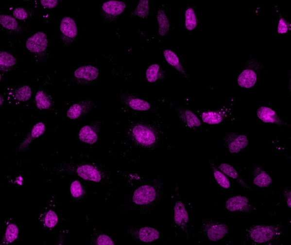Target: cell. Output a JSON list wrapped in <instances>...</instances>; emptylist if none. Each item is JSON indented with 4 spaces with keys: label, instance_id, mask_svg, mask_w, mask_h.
Masks as SVG:
<instances>
[{
    "label": "cell",
    "instance_id": "obj_1",
    "mask_svg": "<svg viewBox=\"0 0 291 245\" xmlns=\"http://www.w3.org/2000/svg\"><path fill=\"white\" fill-rule=\"evenodd\" d=\"M58 172L64 174H74L83 180L100 183L106 178V170L96 164L88 162L68 163L60 166Z\"/></svg>",
    "mask_w": 291,
    "mask_h": 245
},
{
    "label": "cell",
    "instance_id": "obj_2",
    "mask_svg": "<svg viewBox=\"0 0 291 245\" xmlns=\"http://www.w3.org/2000/svg\"><path fill=\"white\" fill-rule=\"evenodd\" d=\"M282 233V228L277 225L255 226L247 231V236L253 243L269 245L279 239Z\"/></svg>",
    "mask_w": 291,
    "mask_h": 245
},
{
    "label": "cell",
    "instance_id": "obj_3",
    "mask_svg": "<svg viewBox=\"0 0 291 245\" xmlns=\"http://www.w3.org/2000/svg\"><path fill=\"white\" fill-rule=\"evenodd\" d=\"M130 137L136 145L144 148H152L158 140L156 131L146 124L136 123L130 130Z\"/></svg>",
    "mask_w": 291,
    "mask_h": 245
},
{
    "label": "cell",
    "instance_id": "obj_4",
    "mask_svg": "<svg viewBox=\"0 0 291 245\" xmlns=\"http://www.w3.org/2000/svg\"><path fill=\"white\" fill-rule=\"evenodd\" d=\"M264 68L263 63L257 58L247 60L245 67L237 79L239 85L242 88H252L257 83V78Z\"/></svg>",
    "mask_w": 291,
    "mask_h": 245
},
{
    "label": "cell",
    "instance_id": "obj_5",
    "mask_svg": "<svg viewBox=\"0 0 291 245\" xmlns=\"http://www.w3.org/2000/svg\"><path fill=\"white\" fill-rule=\"evenodd\" d=\"M202 230L206 238L212 242L223 239L229 231L226 224L210 219L203 220Z\"/></svg>",
    "mask_w": 291,
    "mask_h": 245
},
{
    "label": "cell",
    "instance_id": "obj_6",
    "mask_svg": "<svg viewBox=\"0 0 291 245\" xmlns=\"http://www.w3.org/2000/svg\"><path fill=\"white\" fill-rule=\"evenodd\" d=\"M158 196V191L155 187L151 185H143L135 191L132 201L137 206H148L154 203Z\"/></svg>",
    "mask_w": 291,
    "mask_h": 245
},
{
    "label": "cell",
    "instance_id": "obj_7",
    "mask_svg": "<svg viewBox=\"0 0 291 245\" xmlns=\"http://www.w3.org/2000/svg\"><path fill=\"white\" fill-rule=\"evenodd\" d=\"M225 146L231 154H237L248 145L247 137L239 133L230 132L226 134L223 140Z\"/></svg>",
    "mask_w": 291,
    "mask_h": 245
},
{
    "label": "cell",
    "instance_id": "obj_8",
    "mask_svg": "<svg viewBox=\"0 0 291 245\" xmlns=\"http://www.w3.org/2000/svg\"><path fill=\"white\" fill-rule=\"evenodd\" d=\"M225 208L232 212L250 213L256 210V207L245 196H236L226 201Z\"/></svg>",
    "mask_w": 291,
    "mask_h": 245
},
{
    "label": "cell",
    "instance_id": "obj_9",
    "mask_svg": "<svg viewBox=\"0 0 291 245\" xmlns=\"http://www.w3.org/2000/svg\"><path fill=\"white\" fill-rule=\"evenodd\" d=\"M48 38L45 34L39 32L35 34L27 40L26 49L34 54L41 56L45 54L48 50Z\"/></svg>",
    "mask_w": 291,
    "mask_h": 245
},
{
    "label": "cell",
    "instance_id": "obj_10",
    "mask_svg": "<svg viewBox=\"0 0 291 245\" xmlns=\"http://www.w3.org/2000/svg\"><path fill=\"white\" fill-rule=\"evenodd\" d=\"M62 41L66 46H71L78 35V28L72 18L66 17L60 25Z\"/></svg>",
    "mask_w": 291,
    "mask_h": 245
},
{
    "label": "cell",
    "instance_id": "obj_11",
    "mask_svg": "<svg viewBox=\"0 0 291 245\" xmlns=\"http://www.w3.org/2000/svg\"><path fill=\"white\" fill-rule=\"evenodd\" d=\"M95 106V102L92 99L80 101L69 107L67 116L70 120H75L86 116Z\"/></svg>",
    "mask_w": 291,
    "mask_h": 245
},
{
    "label": "cell",
    "instance_id": "obj_12",
    "mask_svg": "<svg viewBox=\"0 0 291 245\" xmlns=\"http://www.w3.org/2000/svg\"><path fill=\"white\" fill-rule=\"evenodd\" d=\"M100 129L101 123L99 122H95L84 126L79 131V140L82 142L88 145H93L98 142Z\"/></svg>",
    "mask_w": 291,
    "mask_h": 245
},
{
    "label": "cell",
    "instance_id": "obj_13",
    "mask_svg": "<svg viewBox=\"0 0 291 245\" xmlns=\"http://www.w3.org/2000/svg\"><path fill=\"white\" fill-rule=\"evenodd\" d=\"M130 236L144 243H151L158 240L160 236L159 231L155 228L145 227L138 229H130L128 231Z\"/></svg>",
    "mask_w": 291,
    "mask_h": 245
},
{
    "label": "cell",
    "instance_id": "obj_14",
    "mask_svg": "<svg viewBox=\"0 0 291 245\" xmlns=\"http://www.w3.org/2000/svg\"><path fill=\"white\" fill-rule=\"evenodd\" d=\"M46 131V126L44 123L39 122L33 126L29 133L27 134L25 139L20 143L17 149L16 150L17 153H22L25 152L28 149L31 144L34 140L38 139L43 135Z\"/></svg>",
    "mask_w": 291,
    "mask_h": 245
},
{
    "label": "cell",
    "instance_id": "obj_15",
    "mask_svg": "<svg viewBox=\"0 0 291 245\" xmlns=\"http://www.w3.org/2000/svg\"><path fill=\"white\" fill-rule=\"evenodd\" d=\"M125 9L124 2L112 0L103 3L102 6V15L106 19L113 20L121 15Z\"/></svg>",
    "mask_w": 291,
    "mask_h": 245
},
{
    "label": "cell",
    "instance_id": "obj_16",
    "mask_svg": "<svg viewBox=\"0 0 291 245\" xmlns=\"http://www.w3.org/2000/svg\"><path fill=\"white\" fill-rule=\"evenodd\" d=\"M173 220L180 230L185 232L188 230L189 214L182 201H176L174 206Z\"/></svg>",
    "mask_w": 291,
    "mask_h": 245
},
{
    "label": "cell",
    "instance_id": "obj_17",
    "mask_svg": "<svg viewBox=\"0 0 291 245\" xmlns=\"http://www.w3.org/2000/svg\"><path fill=\"white\" fill-rule=\"evenodd\" d=\"M121 99L125 105L136 111H148L152 108L150 104L146 101L139 99L128 92L123 93L121 95Z\"/></svg>",
    "mask_w": 291,
    "mask_h": 245
},
{
    "label": "cell",
    "instance_id": "obj_18",
    "mask_svg": "<svg viewBox=\"0 0 291 245\" xmlns=\"http://www.w3.org/2000/svg\"><path fill=\"white\" fill-rule=\"evenodd\" d=\"M257 116L265 123H275L280 126H289L280 119L279 116L273 109L269 107H260L257 110Z\"/></svg>",
    "mask_w": 291,
    "mask_h": 245
},
{
    "label": "cell",
    "instance_id": "obj_19",
    "mask_svg": "<svg viewBox=\"0 0 291 245\" xmlns=\"http://www.w3.org/2000/svg\"><path fill=\"white\" fill-rule=\"evenodd\" d=\"M230 111L229 108L224 107L222 109L215 111H207L203 112L202 119L204 122L209 125H217L222 123L225 120Z\"/></svg>",
    "mask_w": 291,
    "mask_h": 245
},
{
    "label": "cell",
    "instance_id": "obj_20",
    "mask_svg": "<svg viewBox=\"0 0 291 245\" xmlns=\"http://www.w3.org/2000/svg\"><path fill=\"white\" fill-rule=\"evenodd\" d=\"M99 71L96 67L86 66L80 67L74 72L75 78L80 81L91 82L98 78Z\"/></svg>",
    "mask_w": 291,
    "mask_h": 245
},
{
    "label": "cell",
    "instance_id": "obj_21",
    "mask_svg": "<svg viewBox=\"0 0 291 245\" xmlns=\"http://www.w3.org/2000/svg\"><path fill=\"white\" fill-rule=\"evenodd\" d=\"M19 234V229L17 225L13 221H8L6 222L0 245H11L18 239Z\"/></svg>",
    "mask_w": 291,
    "mask_h": 245
},
{
    "label": "cell",
    "instance_id": "obj_22",
    "mask_svg": "<svg viewBox=\"0 0 291 245\" xmlns=\"http://www.w3.org/2000/svg\"><path fill=\"white\" fill-rule=\"evenodd\" d=\"M253 183L260 188H266L273 183L272 177L263 168L260 166H255L252 170Z\"/></svg>",
    "mask_w": 291,
    "mask_h": 245
},
{
    "label": "cell",
    "instance_id": "obj_23",
    "mask_svg": "<svg viewBox=\"0 0 291 245\" xmlns=\"http://www.w3.org/2000/svg\"><path fill=\"white\" fill-rule=\"evenodd\" d=\"M178 115L184 123L190 129L196 128L202 125V122L191 110L186 109H180Z\"/></svg>",
    "mask_w": 291,
    "mask_h": 245
},
{
    "label": "cell",
    "instance_id": "obj_24",
    "mask_svg": "<svg viewBox=\"0 0 291 245\" xmlns=\"http://www.w3.org/2000/svg\"><path fill=\"white\" fill-rule=\"evenodd\" d=\"M163 55L164 56H165L167 62L171 66H172L173 68L176 69L177 71L182 73V74L186 77V78H188V75H187L181 62H180L178 56L177 55L175 52H173L171 50L167 49L164 51Z\"/></svg>",
    "mask_w": 291,
    "mask_h": 245
},
{
    "label": "cell",
    "instance_id": "obj_25",
    "mask_svg": "<svg viewBox=\"0 0 291 245\" xmlns=\"http://www.w3.org/2000/svg\"><path fill=\"white\" fill-rule=\"evenodd\" d=\"M220 170L226 176H229L230 178L235 179L245 189H250V187L247 185V184L244 181L242 177L240 176L237 170L230 164L223 163L220 164L219 167Z\"/></svg>",
    "mask_w": 291,
    "mask_h": 245
},
{
    "label": "cell",
    "instance_id": "obj_26",
    "mask_svg": "<svg viewBox=\"0 0 291 245\" xmlns=\"http://www.w3.org/2000/svg\"><path fill=\"white\" fill-rule=\"evenodd\" d=\"M42 226L47 229H52L59 223V217L55 211L52 209L46 210L39 218Z\"/></svg>",
    "mask_w": 291,
    "mask_h": 245
},
{
    "label": "cell",
    "instance_id": "obj_27",
    "mask_svg": "<svg viewBox=\"0 0 291 245\" xmlns=\"http://www.w3.org/2000/svg\"><path fill=\"white\" fill-rule=\"evenodd\" d=\"M35 102L36 107L40 110L51 109L53 103L51 97L44 90H39L36 93Z\"/></svg>",
    "mask_w": 291,
    "mask_h": 245
},
{
    "label": "cell",
    "instance_id": "obj_28",
    "mask_svg": "<svg viewBox=\"0 0 291 245\" xmlns=\"http://www.w3.org/2000/svg\"><path fill=\"white\" fill-rule=\"evenodd\" d=\"M146 78L149 83H154L165 78V73L158 64H153L147 69Z\"/></svg>",
    "mask_w": 291,
    "mask_h": 245
},
{
    "label": "cell",
    "instance_id": "obj_29",
    "mask_svg": "<svg viewBox=\"0 0 291 245\" xmlns=\"http://www.w3.org/2000/svg\"><path fill=\"white\" fill-rule=\"evenodd\" d=\"M156 19L159 25V35L165 36L169 32L170 23L166 12L163 10L160 9L157 12Z\"/></svg>",
    "mask_w": 291,
    "mask_h": 245
},
{
    "label": "cell",
    "instance_id": "obj_30",
    "mask_svg": "<svg viewBox=\"0 0 291 245\" xmlns=\"http://www.w3.org/2000/svg\"><path fill=\"white\" fill-rule=\"evenodd\" d=\"M17 63V59L11 53L1 51L0 52V70L2 71H8Z\"/></svg>",
    "mask_w": 291,
    "mask_h": 245
},
{
    "label": "cell",
    "instance_id": "obj_31",
    "mask_svg": "<svg viewBox=\"0 0 291 245\" xmlns=\"http://www.w3.org/2000/svg\"><path fill=\"white\" fill-rule=\"evenodd\" d=\"M209 164L213 170V175L217 183L223 189H228L230 187V182L227 177L222 171L217 168L213 161L209 160Z\"/></svg>",
    "mask_w": 291,
    "mask_h": 245
},
{
    "label": "cell",
    "instance_id": "obj_32",
    "mask_svg": "<svg viewBox=\"0 0 291 245\" xmlns=\"http://www.w3.org/2000/svg\"><path fill=\"white\" fill-rule=\"evenodd\" d=\"M32 90L28 86H23L17 88L13 94L16 100L18 102L24 103L31 99Z\"/></svg>",
    "mask_w": 291,
    "mask_h": 245
},
{
    "label": "cell",
    "instance_id": "obj_33",
    "mask_svg": "<svg viewBox=\"0 0 291 245\" xmlns=\"http://www.w3.org/2000/svg\"><path fill=\"white\" fill-rule=\"evenodd\" d=\"M92 245H115V242L108 235L95 230L92 234Z\"/></svg>",
    "mask_w": 291,
    "mask_h": 245
},
{
    "label": "cell",
    "instance_id": "obj_34",
    "mask_svg": "<svg viewBox=\"0 0 291 245\" xmlns=\"http://www.w3.org/2000/svg\"><path fill=\"white\" fill-rule=\"evenodd\" d=\"M70 193L73 199L79 200L85 196L86 190L79 180H75L70 185Z\"/></svg>",
    "mask_w": 291,
    "mask_h": 245
},
{
    "label": "cell",
    "instance_id": "obj_35",
    "mask_svg": "<svg viewBox=\"0 0 291 245\" xmlns=\"http://www.w3.org/2000/svg\"><path fill=\"white\" fill-rule=\"evenodd\" d=\"M198 23L195 11L192 8H188L185 12V26L186 28L192 31L196 28Z\"/></svg>",
    "mask_w": 291,
    "mask_h": 245
},
{
    "label": "cell",
    "instance_id": "obj_36",
    "mask_svg": "<svg viewBox=\"0 0 291 245\" xmlns=\"http://www.w3.org/2000/svg\"><path fill=\"white\" fill-rule=\"evenodd\" d=\"M149 2V0H140L131 15L142 18H148L150 11Z\"/></svg>",
    "mask_w": 291,
    "mask_h": 245
},
{
    "label": "cell",
    "instance_id": "obj_37",
    "mask_svg": "<svg viewBox=\"0 0 291 245\" xmlns=\"http://www.w3.org/2000/svg\"><path fill=\"white\" fill-rule=\"evenodd\" d=\"M0 23L3 28L11 30V31H17L18 30L19 26L17 21L11 16L1 15L0 16Z\"/></svg>",
    "mask_w": 291,
    "mask_h": 245
},
{
    "label": "cell",
    "instance_id": "obj_38",
    "mask_svg": "<svg viewBox=\"0 0 291 245\" xmlns=\"http://www.w3.org/2000/svg\"><path fill=\"white\" fill-rule=\"evenodd\" d=\"M279 14V23L277 25V32L279 34H285L291 30V23L287 21L285 18L277 11Z\"/></svg>",
    "mask_w": 291,
    "mask_h": 245
},
{
    "label": "cell",
    "instance_id": "obj_39",
    "mask_svg": "<svg viewBox=\"0 0 291 245\" xmlns=\"http://www.w3.org/2000/svg\"><path fill=\"white\" fill-rule=\"evenodd\" d=\"M13 15L15 18L19 20H25L28 18V13L22 8L15 9L13 12Z\"/></svg>",
    "mask_w": 291,
    "mask_h": 245
},
{
    "label": "cell",
    "instance_id": "obj_40",
    "mask_svg": "<svg viewBox=\"0 0 291 245\" xmlns=\"http://www.w3.org/2000/svg\"><path fill=\"white\" fill-rule=\"evenodd\" d=\"M69 233V230L62 229L60 231L58 237L56 238V245H65V241L67 236Z\"/></svg>",
    "mask_w": 291,
    "mask_h": 245
},
{
    "label": "cell",
    "instance_id": "obj_41",
    "mask_svg": "<svg viewBox=\"0 0 291 245\" xmlns=\"http://www.w3.org/2000/svg\"><path fill=\"white\" fill-rule=\"evenodd\" d=\"M59 1L57 0H42L41 3L45 8L53 9L58 5Z\"/></svg>",
    "mask_w": 291,
    "mask_h": 245
},
{
    "label": "cell",
    "instance_id": "obj_42",
    "mask_svg": "<svg viewBox=\"0 0 291 245\" xmlns=\"http://www.w3.org/2000/svg\"><path fill=\"white\" fill-rule=\"evenodd\" d=\"M283 196L285 199L288 207L291 208V190L285 189L283 191Z\"/></svg>",
    "mask_w": 291,
    "mask_h": 245
},
{
    "label": "cell",
    "instance_id": "obj_43",
    "mask_svg": "<svg viewBox=\"0 0 291 245\" xmlns=\"http://www.w3.org/2000/svg\"><path fill=\"white\" fill-rule=\"evenodd\" d=\"M15 183L19 186H22L23 183V179L21 176L17 177Z\"/></svg>",
    "mask_w": 291,
    "mask_h": 245
},
{
    "label": "cell",
    "instance_id": "obj_44",
    "mask_svg": "<svg viewBox=\"0 0 291 245\" xmlns=\"http://www.w3.org/2000/svg\"><path fill=\"white\" fill-rule=\"evenodd\" d=\"M5 102V99L2 95H0V106H2Z\"/></svg>",
    "mask_w": 291,
    "mask_h": 245
},
{
    "label": "cell",
    "instance_id": "obj_45",
    "mask_svg": "<svg viewBox=\"0 0 291 245\" xmlns=\"http://www.w3.org/2000/svg\"><path fill=\"white\" fill-rule=\"evenodd\" d=\"M288 159H290L291 161V156L289 155H284Z\"/></svg>",
    "mask_w": 291,
    "mask_h": 245
},
{
    "label": "cell",
    "instance_id": "obj_46",
    "mask_svg": "<svg viewBox=\"0 0 291 245\" xmlns=\"http://www.w3.org/2000/svg\"><path fill=\"white\" fill-rule=\"evenodd\" d=\"M290 89L291 90V77H290Z\"/></svg>",
    "mask_w": 291,
    "mask_h": 245
}]
</instances>
